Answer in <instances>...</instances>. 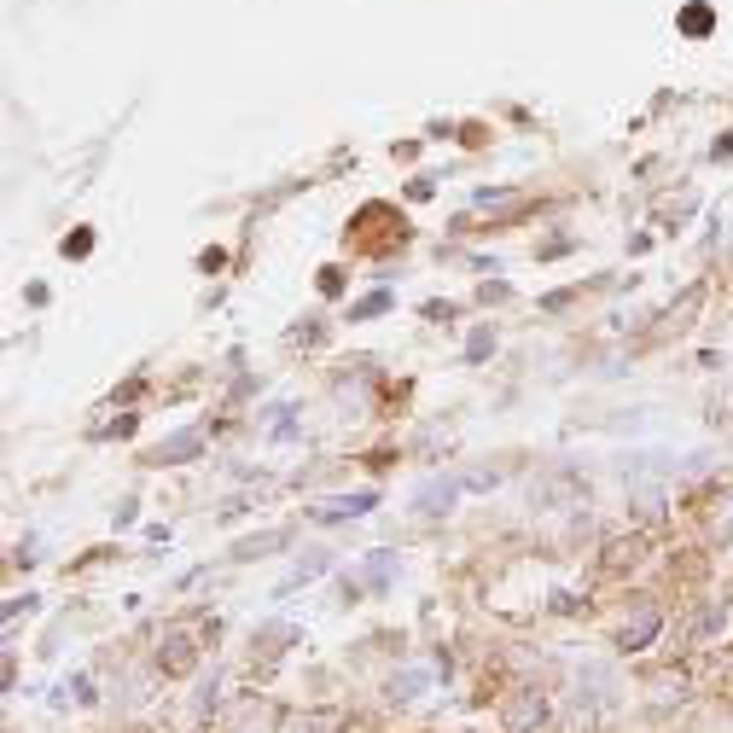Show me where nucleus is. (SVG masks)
<instances>
[{"instance_id": "obj_1", "label": "nucleus", "mask_w": 733, "mask_h": 733, "mask_svg": "<svg viewBox=\"0 0 733 733\" xmlns=\"http://www.w3.org/2000/svg\"><path fill=\"white\" fill-rule=\"evenodd\" d=\"M221 641V617L192 605V612H175L164 628H158V646H151V670L164 681H187L205 670V652Z\"/></svg>"}, {"instance_id": "obj_2", "label": "nucleus", "mask_w": 733, "mask_h": 733, "mask_svg": "<svg viewBox=\"0 0 733 733\" xmlns=\"http://www.w3.org/2000/svg\"><path fill=\"white\" fill-rule=\"evenodd\" d=\"M670 628V612L658 594H623V605L612 612V623H605V646L617 652V658H641V652H652L664 641Z\"/></svg>"}, {"instance_id": "obj_3", "label": "nucleus", "mask_w": 733, "mask_h": 733, "mask_svg": "<svg viewBox=\"0 0 733 733\" xmlns=\"http://www.w3.org/2000/svg\"><path fill=\"white\" fill-rule=\"evenodd\" d=\"M344 245L356 250V257H390V250L408 245V216H402L396 205H361L356 216H349Z\"/></svg>"}, {"instance_id": "obj_4", "label": "nucleus", "mask_w": 733, "mask_h": 733, "mask_svg": "<svg viewBox=\"0 0 733 733\" xmlns=\"http://www.w3.org/2000/svg\"><path fill=\"white\" fill-rule=\"evenodd\" d=\"M495 727L501 733H547L553 727V693L542 681H513L495 699Z\"/></svg>"}, {"instance_id": "obj_5", "label": "nucleus", "mask_w": 733, "mask_h": 733, "mask_svg": "<svg viewBox=\"0 0 733 733\" xmlns=\"http://www.w3.org/2000/svg\"><path fill=\"white\" fill-rule=\"evenodd\" d=\"M396 576H402V553L373 547L367 559L344 576V605H356V600H367V594H390V588H396Z\"/></svg>"}, {"instance_id": "obj_6", "label": "nucleus", "mask_w": 733, "mask_h": 733, "mask_svg": "<svg viewBox=\"0 0 733 733\" xmlns=\"http://www.w3.org/2000/svg\"><path fill=\"white\" fill-rule=\"evenodd\" d=\"M297 641H303V628H297L291 617H268V623L250 628V664H257V670H274Z\"/></svg>"}, {"instance_id": "obj_7", "label": "nucleus", "mask_w": 733, "mask_h": 733, "mask_svg": "<svg viewBox=\"0 0 733 733\" xmlns=\"http://www.w3.org/2000/svg\"><path fill=\"white\" fill-rule=\"evenodd\" d=\"M646 553H652V536L646 529H635V536H612L600 547V576H612V583H623V576H635L646 565Z\"/></svg>"}, {"instance_id": "obj_8", "label": "nucleus", "mask_w": 733, "mask_h": 733, "mask_svg": "<svg viewBox=\"0 0 733 733\" xmlns=\"http://www.w3.org/2000/svg\"><path fill=\"white\" fill-rule=\"evenodd\" d=\"M432 687H437V670L432 664H402V670L385 675V704H390V711H414Z\"/></svg>"}, {"instance_id": "obj_9", "label": "nucleus", "mask_w": 733, "mask_h": 733, "mask_svg": "<svg viewBox=\"0 0 733 733\" xmlns=\"http://www.w3.org/2000/svg\"><path fill=\"white\" fill-rule=\"evenodd\" d=\"M205 443H210L205 425H181V432H169L146 454V466H192V460H205Z\"/></svg>"}, {"instance_id": "obj_10", "label": "nucleus", "mask_w": 733, "mask_h": 733, "mask_svg": "<svg viewBox=\"0 0 733 733\" xmlns=\"http://www.w3.org/2000/svg\"><path fill=\"white\" fill-rule=\"evenodd\" d=\"M699 536L704 547H733V489H711L704 495V507H699Z\"/></svg>"}, {"instance_id": "obj_11", "label": "nucleus", "mask_w": 733, "mask_h": 733, "mask_svg": "<svg viewBox=\"0 0 733 733\" xmlns=\"http://www.w3.org/2000/svg\"><path fill=\"white\" fill-rule=\"evenodd\" d=\"M378 507V489H349V495H326L309 507V524H356Z\"/></svg>"}, {"instance_id": "obj_12", "label": "nucleus", "mask_w": 733, "mask_h": 733, "mask_svg": "<svg viewBox=\"0 0 733 733\" xmlns=\"http://www.w3.org/2000/svg\"><path fill=\"white\" fill-rule=\"evenodd\" d=\"M460 495H466V489H460V477L437 472V477H425V484L414 489V513H419V518H443Z\"/></svg>"}, {"instance_id": "obj_13", "label": "nucleus", "mask_w": 733, "mask_h": 733, "mask_svg": "<svg viewBox=\"0 0 733 733\" xmlns=\"http://www.w3.org/2000/svg\"><path fill=\"white\" fill-rule=\"evenodd\" d=\"M646 687H652V704H658V711H670V704H687V699H693V675L681 670V664H670V670L652 675Z\"/></svg>"}, {"instance_id": "obj_14", "label": "nucleus", "mask_w": 733, "mask_h": 733, "mask_svg": "<svg viewBox=\"0 0 733 733\" xmlns=\"http://www.w3.org/2000/svg\"><path fill=\"white\" fill-rule=\"evenodd\" d=\"M333 565H338V559H333V547H309V553H303V559L291 565V576H286V583H280V588H274V594H280V600H286V594H297L303 583H315V576H326V571H333Z\"/></svg>"}, {"instance_id": "obj_15", "label": "nucleus", "mask_w": 733, "mask_h": 733, "mask_svg": "<svg viewBox=\"0 0 733 733\" xmlns=\"http://www.w3.org/2000/svg\"><path fill=\"white\" fill-rule=\"evenodd\" d=\"M628 513H635L641 524H664L670 489H664V484H635V489H628Z\"/></svg>"}, {"instance_id": "obj_16", "label": "nucleus", "mask_w": 733, "mask_h": 733, "mask_svg": "<svg viewBox=\"0 0 733 733\" xmlns=\"http://www.w3.org/2000/svg\"><path fill=\"white\" fill-rule=\"evenodd\" d=\"M216 716H221V670H205L192 693V727H210Z\"/></svg>"}, {"instance_id": "obj_17", "label": "nucleus", "mask_w": 733, "mask_h": 733, "mask_svg": "<svg viewBox=\"0 0 733 733\" xmlns=\"http://www.w3.org/2000/svg\"><path fill=\"white\" fill-rule=\"evenodd\" d=\"M234 733H280V716H274V704H263V699H245V704H234V722H227Z\"/></svg>"}, {"instance_id": "obj_18", "label": "nucleus", "mask_w": 733, "mask_h": 733, "mask_svg": "<svg viewBox=\"0 0 733 733\" xmlns=\"http://www.w3.org/2000/svg\"><path fill=\"white\" fill-rule=\"evenodd\" d=\"M280 547H291V529H286V524H280V529H263V536H245V542H234V565L268 559V553H280Z\"/></svg>"}, {"instance_id": "obj_19", "label": "nucleus", "mask_w": 733, "mask_h": 733, "mask_svg": "<svg viewBox=\"0 0 733 733\" xmlns=\"http://www.w3.org/2000/svg\"><path fill=\"white\" fill-rule=\"evenodd\" d=\"M280 733H344V722L333 711H286Z\"/></svg>"}, {"instance_id": "obj_20", "label": "nucleus", "mask_w": 733, "mask_h": 733, "mask_svg": "<svg viewBox=\"0 0 733 733\" xmlns=\"http://www.w3.org/2000/svg\"><path fill=\"white\" fill-rule=\"evenodd\" d=\"M390 309H396V297L378 286V291H367L361 303H349V320H378V315H390Z\"/></svg>"}, {"instance_id": "obj_21", "label": "nucleus", "mask_w": 733, "mask_h": 733, "mask_svg": "<svg viewBox=\"0 0 733 733\" xmlns=\"http://www.w3.org/2000/svg\"><path fill=\"white\" fill-rule=\"evenodd\" d=\"M286 437H297V408L291 402H274L268 408V443H286Z\"/></svg>"}, {"instance_id": "obj_22", "label": "nucleus", "mask_w": 733, "mask_h": 733, "mask_svg": "<svg viewBox=\"0 0 733 733\" xmlns=\"http://www.w3.org/2000/svg\"><path fill=\"white\" fill-rule=\"evenodd\" d=\"M495 356V326L484 320V326H472V338H466V361L477 367V361H489Z\"/></svg>"}, {"instance_id": "obj_23", "label": "nucleus", "mask_w": 733, "mask_h": 733, "mask_svg": "<svg viewBox=\"0 0 733 733\" xmlns=\"http://www.w3.org/2000/svg\"><path fill=\"white\" fill-rule=\"evenodd\" d=\"M501 484V466H466L460 472V489H472V495H489Z\"/></svg>"}, {"instance_id": "obj_24", "label": "nucleus", "mask_w": 733, "mask_h": 733, "mask_svg": "<svg viewBox=\"0 0 733 733\" xmlns=\"http://www.w3.org/2000/svg\"><path fill=\"white\" fill-rule=\"evenodd\" d=\"M59 704H99L93 681H88V675H70V681H65V699H59Z\"/></svg>"}, {"instance_id": "obj_25", "label": "nucleus", "mask_w": 733, "mask_h": 733, "mask_svg": "<svg viewBox=\"0 0 733 733\" xmlns=\"http://www.w3.org/2000/svg\"><path fill=\"white\" fill-rule=\"evenodd\" d=\"M711 7H687V12H681V30H687V36H711Z\"/></svg>"}, {"instance_id": "obj_26", "label": "nucleus", "mask_w": 733, "mask_h": 733, "mask_svg": "<svg viewBox=\"0 0 733 733\" xmlns=\"http://www.w3.org/2000/svg\"><path fill=\"white\" fill-rule=\"evenodd\" d=\"M59 250H65L70 263H76V257H88V250H93V234H88V227H82V234H65V245H59Z\"/></svg>"}, {"instance_id": "obj_27", "label": "nucleus", "mask_w": 733, "mask_h": 733, "mask_svg": "<svg viewBox=\"0 0 733 733\" xmlns=\"http://www.w3.org/2000/svg\"><path fill=\"white\" fill-rule=\"evenodd\" d=\"M36 605H41L36 594H12V600H7V628H18V617H23V612H36Z\"/></svg>"}, {"instance_id": "obj_28", "label": "nucleus", "mask_w": 733, "mask_h": 733, "mask_svg": "<svg viewBox=\"0 0 733 733\" xmlns=\"http://www.w3.org/2000/svg\"><path fill=\"white\" fill-rule=\"evenodd\" d=\"M320 291L338 297V291H344V268H320Z\"/></svg>"}, {"instance_id": "obj_29", "label": "nucleus", "mask_w": 733, "mask_h": 733, "mask_svg": "<svg viewBox=\"0 0 733 733\" xmlns=\"http://www.w3.org/2000/svg\"><path fill=\"white\" fill-rule=\"evenodd\" d=\"M135 507H140V501H122V507H117V513H111V524H117V529H129V524H135V518H140V513H135Z\"/></svg>"}, {"instance_id": "obj_30", "label": "nucleus", "mask_w": 733, "mask_h": 733, "mask_svg": "<svg viewBox=\"0 0 733 733\" xmlns=\"http://www.w3.org/2000/svg\"><path fill=\"white\" fill-rule=\"evenodd\" d=\"M7 693H18V652L7 646Z\"/></svg>"}, {"instance_id": "obj_31", "label": "nucleus", "mask_w": 733, "mask_h": 733, "mask_svg": "<svg viewBox=\"0 0 733 733\" xmlns=\"http://www.w3.org/2000/svg\"><path fill=\"white\" fill-rule=\"evenodd\" d=\"M612 733H664V727H652V722H641V727H635V722H623V727H612Z\"/></svg>"}, {"instance_id": "obj_32", "label": "nucleus", "mask_w": 733, "mask_h": 733, "mask_svg": "<svg viewBox=\"0 0 733 733\" xmlns=\"http://www.w3.org/2000/svg\"><path fill=\"white\" fill-rule=\"evenodd\" d=\"M454 733H477V727H454Z\"/></svg>"}]
</instances>
